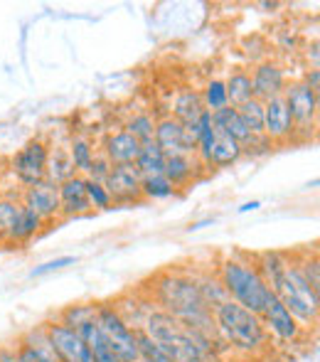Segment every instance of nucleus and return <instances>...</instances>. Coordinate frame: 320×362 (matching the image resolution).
I'll return each instance as SVG.
<instances>
[{
	"label": "nucleus",
	"mask_w": 320,
	"mask_h": 362,
	"mask_svg": "<svg viewBox=\"0 0 320 362\" xmlns=\"http://www.w3.org/2000/svg\"><path fill=\"white\" fill-rule=\"evenodd\" d=\"M263 136L273 146L296 141V126H293L283 96H273V99L263 101Z\"/></svg>",
	"instance_id": "nucleus-12"
},
{
	"label": "nucleus",
	"mask_w": 320,
	"mask_h": 362,
	"mask_svg": "<svg viewBox=\"0 0 320 362\" xmlns=\"http://www.w3.org/2000/svg\"><path fill=\"white\" fill-rule=\"evenodd\" d=\"M202 104H205V111H220L225 106H230L227 101V89H225V79H207L205 86L200 91Z\"/></svg>",
	"instance_id": "nucleus-33"
},
{
	"label": "nucleus",
	"mask_w": 320,
	"mask_h": 362,
	"mask_svg": "<svg viewBox=\"0 0 320 362\" xmlns=\"http://www.w3.org/2000/svg\"><path fill=\"white\" fill-rule=\"evenodd\" d=\"M20 205L28 207L30 212H35L45 224L54 222V219H62V215H59L57 185L49 180H42L40 185L32 187H25L23 195H20Z\"/></svg>",
	"instance_id": "nucleus-14"
},
{
	"label": "nucleus",
	"mask_w": 320,
	"mask_h": 362,
	"mask_svg": "<svg viewBox=\"0 0 320 362\" xmlns=\"http://www.w3.org/2000/svg\"><path fill=\"white\" fill-rule=\"evenodd\" d=\"M77 333H79V338L84 340L86 348H89L91 360H94V362H121L114 355L109 340L104 338V333L99 330V325H96L94 318L86 320V323H81L79 328H77Z\"/></svg>",
	"instance_id": "nucleus-20"
},
{
	"label": "nucleus",
	"mask_w": 320,
	"mask_h": 362,
	"mask_svg": "<svg viewBox=\"0 0 320 362\" xmlns=\"http://www.w3.org/2000/svg\"><path fill=\"white\" fill-rule=\"evenodd\" d=\"M141 330L153 338L175 362H215L225 350H230L222 338H210L165 310H150L143 318Z\"/></svg>",
	"instance_id": "nucleus-2"
},
{
	"label": "nucleus",
	"mask_w": 320,
	"mask_h": 362,
	"mask_svg": "<svg viewBox=\"0 0 320 362\" xmlns=\"http://www.w3.org/2000/svg\"><path fill=\"white\" fill-rule=\"evenodd\" d=\"M242 158H244L242 144H237L235 139H230L225 134H215L210 158H207V170H212V168H230L235 163H239Z\"/></svg>",
	"instance_id": "nucleus-21"
},
{
	"label": "nucleus",
	"mask_w": 320,
	"mask_h": 362,
	"mask_svg": "<svg viewBox=\"0 0 320 362\" xmlns=\"http://www.w3.org/2000/svg\"><path fill=\"white\" fill-rule=\"evenodd\" d=\"M124 131L134 136L138 144H148V141H153V134H155V119L148 111H138V114L126 119Z\"/></svg>",
	"instance_id": "nucleus-30"
},
{
	"label": "nucleus",
	"mask_w": 320,
	"mask_h": 362,
	"mask_svg": "<svg viewBox=\"0 0 320 362\" xmlns=\"http://www.w3.org/2000/svg\"><path fill=\"white\" fill-rule=\"evenodd\" d=\"M259 207H261V202L254 200V202H247V205H242V207H239V212L244 215V212H254V210H259Z\"/></svg>",
	"instance_id": "nucleus-44"
},
{
	"label": "nucleus",
	"mask_w": 320,
	"mask_h": 362,
	"mask_svg": "<svg viewBox=\"0 0 320 362\" xmlns=\"http://www.w3.org/2000/svg\"><path fill=\"white\" fill-rule=\"evenodd\" d=\"M57 192H59V215H62V219L84 217L91 212L86 187H84V175H74L69 180L59 182Z\"/></svg>",
	"instance_id": "nucleus-16"
},
{
	"label": "nucleus",
	"mask_w": 320,
	"mask_h": 362,
	"mask_svg": "<svg viewBox=\"0 0 320 362\" xmlns=\"http://www.w3.org/2000/svg\"><path fill=\"white\" fill-rule=\"evenodd\" d=\"M261 323L266 328L268 338H276L278 343H286V345H296L303 338V333H306V328L293 318L291 310L273 293L268 296L266 305L261 310Z\"/></svg>",
	"instance_id": "nucleus-10"
},
{
	"label": "nucleus",
	"mask_w": 320,
	"mask_h": 362,
	"mask_svg": "<svg viewBox=\"0 0 320 362\" xmlns=\"http://www.w3.org/2000/svg\"><path fill=\"white\" fill-rule=\"evenodd\" d=\"M225 89H227V101L230 106H242L247 104L249 99H254L251 91V76H249L247 69H237L225 79Z\"/></svg>",
	"instance_id": "nucleus-25"
},
{
	"label": "nucleus",
	"mask_w": 320,
	"mask_h": 362,
	"mask_svg": "<svg viewBox=\"0 0 320 362\" xmlns=\"http://www.w3.org/2000/svg\"><path fill=\"white\" fill-rule=\"evenodd\" d=\"M283 101L288 106V114L296 126V139H313L318 129V114H320V99L318 91H313L311 86H306L301 79L288 81L283 89Z\"/></svg>",
	"instance_id": "nucleus-7"
},
{
	"label": "nucleus",
	"mask_w": 320,
	"mask_h": 362,
	"mask_svg": "<svg viewBox=\"0 0 320 362\" xmlns=\"http://www.w3.org/2000/svg\"><path fill=\"white\" fill-rule=\"evenodd\" d=\"M69 151V158H72V165L77 170V175H86L94 163V156H96V146L89 136H74L67 146Z\"/></svg>",
	"instance_id": "nucleus-26"
},
{
	"label": "nucleus",
	"mask_w": 320,
	"mask_h": 362,
	"mask_svg": "<svg viewBox=\"0 0 320 362\" xmlns=\"http://www.w3.org/2000/svg\"><path fill=\"white\" fill-rule=\"evenodd\" d=\"M84 187H86V197H89L91 212L94 210H114V200H111L109 190L104 187V182H96L84 177Z\"/></svg>",
	"instance_id": "nucleus-36"
},
{
	"label": "nucleus",
	"mask_w": 320,
	"mask_h": 362,
	"mask_svg": "<svg viewBox=\"0 0 320 362\" xmlns=\"http://www.w3.org/2000/svg\"><path fill=\"white\" fill-rule=\"evenodd\" d=\"M249 76H251L254 99H259V101H268V99H273V96H281L288 84L286 69L278 62H273V59L259 62L256 67L249 72Z\"/></svg>",
	"instance_id": "nucleus-15"
},
{
	"label": "nucleus",
	"mask_w": 320,
	"mask_h": 362,
	"mask_svg": "<svg viewBox=\"0 0 320 362\" xmlns=\"http://www.w3.org/2000/svg\"><path fill=\"white\" fill-rule=\"evenodd\" d=\"M256 267L261 276L266 279L271 293L291 310V315L303 325L313 328L318 325L320 315V293L311 288V284L301 276L293 257L286 252H261L256 259Z\"/></svg>",
	"instance_id": "nucleus-1"
},
{
	"label": "nucleus",
	"mask_w": 320,
	"mask_h": 362,
	"mask_svg": "<svg viewBox=\"0 0 320 362\" xmlns=\"http://www.w3.org/2000/svg\"><path fill=\"white\" fill-rule=\"evenodd\" d=\"M3 244H5V242H3V234H0V247H3Z\"/></svg>",
	"instance_id": "nucleus-45"
},
{
	"label": "nucleus",
	"mask_w": 320,
	"mask_h": 362,
	"mask_svg": "<svg viewBox=\"0 0 320 362\" xmlns=\"http://www.w3.org/2000/svg\"><path fill=\"white\" fill-rule=\"evenodd\" d=\"M94 320L104 338L109 340L111 350L121 362H138V340H136L134 325L126 320L116 303H96Z\"/></svg>",
	"instance_id": "nucleus-6"
},
{
	"label": "nucleus",
	"mask_w": 320,
	"mask_h": 362,
	"mask_svg": "<svg viewBox=\"0 0 320 362\" xmlns=\"http://www.w3.org/2000/svg\"><path fill=\"white\" fill-rule=\"evenodd\" d=\"M217 333L227 343V348L237 350L244 355H256L263 353L271 343L266 328L261 323V315L251 313V310L242 308L239 303L227 298L222 305L212 310Z\"/></svg>",
	"instance_id": "nucleus-5"
},
{
	"label": "nucleus",
	"mask_w": 320,
	"mask_h": 362,
	"mask_svg": "<svg viewBox=\"0 0 320 362\" xmlns=\"http://www.w3.org/2000/svg\"><path fill=\"white\" fill-rule=\"evenodd\" d=\"M20 210H23V205H20V200H15V197H0V234H8V229L13 227V222L18 219Z\"/></svg>",
	"instance_id": "nucleus-37"
},
{
	"label": "nucleus",
	"mask_w": 320,
	"mask_h": 362,
	"mask_svg": "<svg viewBox=\"0 0 320 362\" xmlns=\"http://www.w3.org/2000/svg\"><path fill=\"white\" fill-rule=\"evenodd\" d=\"M237 114H239L242 124L247 126V131L251 136L263 134V101L249 99L247 104L237 106Z\"/></svg>",
	"instance_id": "nucleus-32"
},
{
	"label": "nucleus",
	"mask_w": 320,
	"mask_h": 362,
	"mask_svg": "<svg viewBox=\"0 0 320 362\" xmlns=\"http://www.w3.org/2000/svg\"><path fill=\"white\" fill-rule=\"evenodd\" d=\"M42 328L47 333L49 350H52L57 362H94L89 348L74 328L59 323V320H47V323H42Z\"/></svg>",
	"instance_id": "nucleus-9"
},
{
	"label": "nucleus",
	"mask_w": 320,
	"mask_h": 362,
	"mask_svg": "<svg viewBox=\"0 0 320 362\" xmlns=\"http://www.w3.org/2000/svg\"><path fill=\"white\" fill-rule=\"evenodd\" d=\"M77 175L72 165V158H69L67 146H57V148H49V160H47V180L59 185V182L69 180V177Z\"/></svg>",
	"instance_id": "nucleus-24"
},
{
	"label": "nucleus",
	"mask_w": 320,
	"mask_h": 362,
	"mask_svg": "<svg viewBox=\"0 0 320 362\" xmlns=\"http://www.w3.org/2000/svg\"><path fill=\"white\" fill-rule=\"evenodd\" d=\"M72 264H77V257H59V259H52V262H45L40 264V267H35L32 272H30V276H45V274H52V272H59V269H67L72 267Z\"/></svg>",
	"instance_id": "nucleus-40"
},
{
	"label": "nucleus",
	"mask_w": 320,
	"mask_h": 362,
	"mask_svg": "<svg viewBox=\"0 0 320 362\" xmlns=\"http://www.w3.org/2000/svg\"><path fill=\"white\" fill-rule=\"evenodd\" d=\"M111 163H109V158L106 156H101L99 151H96V156H94V163H91V168H89V173H86L84 177H89V180H96V182H104L106 180V175L111 173Z\"/></svg>",
	"instance_id": "nucleus-41"
},
{
	"label": "nucleus",
	"mask_w": 320,
	"mask_h": 362,
	"mask_svg": "<svg viewBox=\"0 0 320 362\" xmlns=\"http://www.w3.org/2000/svg\"><path fill=\"white\" fill-rule=\"evenodd\" d=\"M45 227H47V224L35 215V212H30L28 207H23L18 219L13 222V227H10L8 234L3 237V242L8 244V247H25V244H30L35 237H40Z\"/></svg>",
	"instance_id": "nucleus-19"
},
{
	"label": "nucleus",
	"mask_w": 320,
	"mask_h": 362,
	"mask_svg": "<svg viewBox=\"0 0 320 362\" xmlns=\"http://www.w3.org/2000/svg\"><path fill=\"white\" fill-rule=\"evenodd\" d=\"M205 111V104H202V96L197 89H182L175 94L172 99V119L180 121L182 126H190L200 119V114Z\"/></svg>",
	"instance_id": "nucleus-22"
},
{
	"label": "nucleus",
	"mask_w": 320,
	"mask_h": 362,
	"mask_svg": "<svg viewBox=\"0 0 320 362\" xmlns=\"http://www.w3.org/2000/svg\"><path fill=\"white\" fill-rule=\"evenodd\" d=\"M153 298L158 300V305H162L160 310L175 315V318L182 320L185 325L210 335V338H220L215 318H212V310L207 308L200 291H197L195 276L180 274V272L160 274V276L155 279Z\"/></svg>",
	"instance_id": "nucleus-3"
},
{
	"label": "nucleus",
	"mask_w": 320,
	"mask_h": 362,
	"mask_svg": "<svg viewBox=\"0 0 320 362\" xmlns=\"http://www.w3.org/2000/svg\"><path fill=\"white\" fill-rule=\"evenodd\" d=\"M217 276L227 291V298L239 303L242 308L251 310V313L261 315L263 305L271 296V288H268L266 279L261 276L254 259L244 257V254L225 257L217 267Z\"/></svg>",
	"instance_id": "nucleus-4"
},
{
	"label": "nucleus",
	"mask_w": 320,
	"mask_h": 362,
	"mask_svg": "<svg viewBox=\"0 0 320 362\" xmlns=\"http://www.w3.org/2000/svg\"><path fill=\"white\" fill-rule=\"evenodd\" d=\"M155 146L167 156H185V153H195V139L190 136V131L175 121L170 114L155 121V134H153Z\"/></svg>",
	"instance_id": "nucleus-13"
},
{
	"label": "nucleus",
	"mask_w": 320,
	"mask_h": 362,
	"mask_svg": "<svg viewBox=\"0 0 320 362\" xmlns=\"http://www.w3.org/2000/svg\"><path fill=\"white\" fill-rule=\"evenodd\" d=\"M195 284H197V291H200L202 300H205V305L210 310H215L217 305H222L227 300V291L222 286L220 276L217 274H200V276H195Z\"/></svg>",
	"instance_id": "nucleus-28"
},
{
	"label": "nucleus",
	"mask_w": 320,
	"mask_h": 362,
	"mask_svg": "<svg viewBox=\"0 0 320 362\" xmlns=\"http://www.w3.org/2000/svg\"><path fill=\"white\" fill-rule=\"evenodd\" d=\"M141 177L143 175L136 170V165H114L111 168V173L104 180V187L109 190V195L116 207L143 202V195H141Z\"/></svg>",
	"instance_id": "nucleus-11"
},
{
	"label": "nucleus",
	"mask_w": 320,
	"mask_h": 362,
	"mask_svg": "<svg viewBox=\"0 0 320 362\" xmlns=\"http://www.w3.org/2000/svg\"><path fill=\"white\" fill-rule=\"evenodd\" d=\"M94 310H96V303H72L59 313L57 320L77 330L81 323H86V320L94 318Z\"/></svg>",
	"instance_id": "nucleus-35"
},
{
	"label": "nucleus",
	"mask_w": 320,
	"mask_h": 362,
	"mask_svg": "<svg viewBox=\"0 0 320 362\" xmlns=\"http://www.w3.org/2000/svg\"><path fill=\"white\" fill-rule=\"evenodd\" d=\"M303 84H306V86H311V89L313 91H318V94H320V67L318 69H308V72L306 74H303Z\"/></svg>",
	"instance_id": "nucleus-42"
},
{
	"label": "nucleus",
	"mask_w": 320,
	"mask_h": 362,
	"mask_svg": "<svg viewBox=\"0 0 320 362\" xmlns=\"http://www.w3.org/2000/svg\"><path fill=\"white\" fill-rule=\"evenodd\" d=\"M306 57H308V59H313V69H318V42H313L311 47H308Z\"/></svg>",
	"instance_id": "nucleus-43"
},
{
	"label": "nucleus",
	"mask_w": 320,
	"mask_h": 362,
	"mask_svg": "<svg viewBox=\"0 0 320 362\" xmlns=\"http://www.w3.org/2000/svg\"><path fill=\"white\" fill-rule=\"evenodd\" d=\"M136 340H138V362H175L153 338H148L141 328L136 330Z\"/></svg>",
	"instance_id": "nucleus-34"
},
{
	"label": "nucleus",
	"mask_w": 320,
	"mask_h": 362,
	"mask_svg": "<svg viewBox=\"0 0 320 362\" xmlns=\"http://www.w3.org/2000/svg\"><path fill=\"white\" fill-rule=\"evenodd\" d=\"M141 195L148 202H160L175 197L177 190L170 185V180L165 175H143L141 177Z\"/></svg>",
	"instance_id": "nucleus-29"
},
{
	"label": "nucleus",
	"mask_w": 320,
	"mask_h": 362,
	"mask_svg": "<svg viewBox=\"0 0 320 362\" xmlns=\"http://www.w3.org/2000/svg\"><path fill=\"white\" fill-rule=\"evenodd\" d=\"M212 126H215L217 134L230 136V139H235L237 144H242V146L251 139V134H249L247 126L242 124L235 106H225V109H220V111H212Z\"/></svg>",
	"instance_id": "nucleus-23"
},
{
	"label": "nucleus",
	"mask_w": 320,
	"mask_h": 362,
	"mask_svg": "<svg viewBox=\"0 0 320 362\" xmlns=\"http://www.w3.org/2000/svg\"><path fill=\"white\" fill-rule=\"evenodd\" d=\"M162 175L170 180V185L175 190L180 187H190L192 182H197L205 175V168L197 160L195 153H185V156H167L165 168H162Z\"/></svg>",
	"instance_id": "nucleus-17"
},
{
	"label": "nucleus",
	"mask_w": 320,
	"mask_h": 362,
	"mask_svg": "<svg viewBox=\"0 0 320 362\" xmlns=\"http://www.w3.org/2000/svg\"><path fill=\"white\" fill-rule=\"evenodd\" d=\"M15 362H57L52 353H42V350H35L25 343H18L15 348Z\"/></svg>",
	"instance_id": "nucleus-38"
},
{
	"label": "nucleus",
	"mask_w": 320,
	"mask_h": 362,
	"mask_svg": "<svg viewBox=\"0 0 320 362\" xmlns=\"http://www.w3.org/2000/svg\"><path fill=\"white\" fill-rule=\"evenodd\" d=\"M291 257H293V264L298 267V272H301V276L311 284V288H316L320 293V262H318L316 249H313V252L306 249V252L291 254Z\"/></svg>",
	"instance_id": "nucleus-31"
},
{
	"label": "nucleus",
	"mask_w": 320,
	"mask_h": 362,
	"mask_svg": "<svg viewBox=\"0 0 320 362\" xmlns=\"http://www.w3.org/2000/svg\"><path fill=\"white\" fill-rule=\"evenodd\" d=\"M47 160H49V146L45 139L35 136L28 144H23L10 158V173L18 180V185L32 187L47 180Z\"/></svg>",
	"instance_id": "nucleus-8"
},
{
	"label": "nucleus",
	"mask_w": 320,
	"mask_h": 362,
	"mask_svg": "<svg viewBox=\"0 0 320 362\" xmlns=\"http://www.w3.org/2000/svg\"><path fill=\"white\" fill-rule=\"evenodd\" d=\"M134 165L141 175H162V168H165V153L155 146V141L141 144L138 158H136Z\"/></svg>",
	"instance_id": "nucleus-27"
},
{
	"label": "nucleus",
	"mask_w": 320,
	"mask_h": 362,
	"mask_svg": "<svg viewBox=\"0 0 320 362\" xmlns=\"http://www.w3.org/2000/svg\"><path fill=\"white\" fill-rule=\"evenodd\" d=\"M242 151H244V156H249V158H256V156H266L268 151H273V144L266 139L263 134H259V136H251V139L247 141V144L242 146Z\"/></svg>",
	"instance_id": "nucleus-39"
},
{
	"label": "nucleus",
	"mask_w": 320,
	"mask_h": 362,
	"mask_svg": "<svg viewBox=\"0 0 320 362\" xmlns=\"http://www.w3.org/2000/svg\"><path fill=\"white\" fill-rule=\"evenodd\" d=\"M138 151L141 144L131 134H126L124 129L106 134V139L101 141L99 148V153L109 158L111 165H134L136 158H138Z\"/></svg>",
	"instance_id": "nucleus-18"
}]
</instances>
